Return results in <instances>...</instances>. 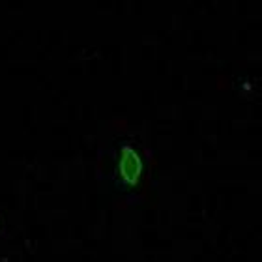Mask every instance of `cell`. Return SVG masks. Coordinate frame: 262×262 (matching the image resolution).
Returning a JSON list of instances; mask_svg holds the SVG:
<instances>
[{
	"mask_svg": "<svg viewBox=\"0 0 262 262\" xmlns=\"http://www.w3.org/2000/svg\"><path fill=\"white\" fill-rule=\"evenodd\" d=\"M118 170H120L122 180L135 186L142 174V159L135 148L131 144H124L120 148V158H118Z\"/></svg>",
	"mask_w": 262,
	"mask_h": 262,
	"instance_id": "6da1fadb",
	"label": "cell"
}]
</instances>
